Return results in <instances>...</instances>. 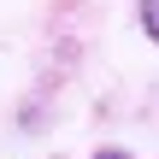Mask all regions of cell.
<instances>
[{
    "mask_svg": "<svg viewBox=\"0 0 159 159\" xmlns=\"http://www.w3.org/2000/svg\"><path fill=\"white\" fill-rule=\"evenodd\" d=\"M142 30L159 41V0H142Z\"/></svg>",
    "mask_w": 159,
    "mask_h": 159,
    "instance_id": "cell-1",
    "label": "cell"
},
{
    "mask_svg": "<svg viewBox=\"0 0 159 159\" xmlns=\"http://www.w3.org/2000/svg\"><path fill=\"white\" fill-rule=\"evenodd\" d=\"M94 159H136V153H124V148H106V153H94Z\"/></svg>",
    "mask_w": 159,
    "mask_h": 159,
    "instance_id": "cell-2",
    "label": "cell"
}]
</instances>
